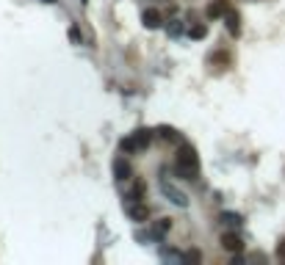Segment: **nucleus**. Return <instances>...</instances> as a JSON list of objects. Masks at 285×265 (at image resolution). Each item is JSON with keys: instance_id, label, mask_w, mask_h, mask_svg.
Instances as JSON below:
<instances>
[{"instance_id": "f257e3e1", "label": "nucleus", "mask_w": 285, "mask_h": 265, "mask_svg": "<svg viewBox=\"0 0 285 265\" xmlns=\"http://www.w3.org/2000/svg\"><path fill=\"white\" fill-rule=\"evenodd\" d=\"M174 174L180 180H197V174H200V155L191 144H183L174 155Z\"/></svg>"}, {"instance_id": "f03ea898", "label": "nucleus", "mask_w": 285, "mask_h": 265, "mask_svg": "<svg viewBox=\"0 0 285 265\" xmlns=\"http://www.w3.org/2000/svg\"><path fill=\"white\" fill-rule=\"evenodd\" d=\"M152 144V130H136L133 136H128V138H122L119 141V149L122 152H141V149H147Z\"/></svg>"}, {"instance_id": "7ed1b4c3", "label": "nucleus", "mask_w": 285, "mask_h": 265, "mask_svg": "<svg viewBox=\"0 0 285 265\" xmlns=\"http://www.w3.org/2000/svg\"><path fill=\"white\" fill-rule=\"evenodd\" d=\"M128 215L136 221V224H144V221L150 218V207H147L141 199H136V204H128Z\"/></svg>"}, {"instance_id": "20e7f679", "label": "nucleus", "mask_w": 285, "mask_h": 265, "mask_svg": "<svg viewBox=\"0 0 285 265\" xmlns=\"http://www.w3.org/2000/svg\"><path fill=\"white\" fill-rule=\"evenodd\" d=\"M114 177H117L119 182H128L130 177H133V166L125 158H114Z\"/></svg>"}, {"instance_id": "39448f33", "label": "nucleus", "mask_w": 285, "mask_h": 265, "mask_svg": "<svg viewBox=\"0 0 285 265\" xmlns=\"http://www.w3.org/2000/svg\"><path fill=\"white\" fill-rule=\"evenodd\" d=\"M222 248L224 251H233V254H238V251H244V240H241L238 235H235V232H224L222 235Z\"/></svg>"}, {"instance_id": "423d86ee", "label": "nucleus", "mask_w": 285, "mask_h": 265, "mask_svg": "<svg viewBox=\"0 0 285 265\" xmlns=\"http://www.w3.org/2000/svg\"><path fill=\"white\" fill-rule=\"evenodd\" d=\"M141 22H144L147 31H158V28L163 25V14L158 9H147L144 14H141Z\"/></svg>"}, {"instance_id": "0eeeda50", "label": "nucleus", "mask_w": 285, "mask_h": 265, "mask_svg": "<svg viewBox=\"0 0 285 265\" xmlns=\"http://www.w3.org/2000/svg\"><path fill=\"white\" fill-rule=\"evenodd\" d=\"M163 193H166L169 196V202L172 204H177V207H185V204H188V196H185V193H180V191H174L172 185H169V182H163V188H161Z\"/></svg>"}, {"instance_id": "6e6552de", "label": "nucleus", "mask_w": 285, "mask_h": 265, "mask_svg": "<svg viewBox=\"0 0 285 265\" xmlns=\"http://www.w3.org/2000/svg\"><path fill=\"white\" fill-rule=\"evenodd\" d=\"M224 22H227V31L233 33V36H241V17H238V11L230 9L227 14H224Z\"/></svg>"}, {"instance_id": "1a4fd4ad", "label": "nucleus", "mask_w": 285, "mask_h": 265, "mask_svg": "<svg viewBox=\"0 0 285 265\" xmlns=\"http://www.w3.org/2000/svg\"><path fill=\"white\" fill-rule=\"evenodd\" d=\"M230 11V3L227 0H213L211 6H208V17H211V20H216V17H224Z\"/></svg>"}, {"instance_id": "9d476101", "label": "nucleus", "mask_w": 285, "mask_h": 265, "mask_svg": "<svg viewBox=\"0 0 285 265\" xmlns=\"http://www.w3.org/2000/svg\"><path fill=\"white\" fill-rule=\"evenodd\" d=\"M144 191H147L144 180H136L133 188H130V199H141V196H144Z\"/></svg>"}, {"instance_id": "9b49d317", "label": "nucleus", "mask_w": 285, "mask_h": 265, "mask_svg": "<svg viewBox=\"0 0 285 265\" xmlns=\"http://www.w3.org/2000/svg\"><path fill=\"white\" fill-rule=\"evenodd\" d=\"M205 36H208V28L205 25H194V28H191V39L200 42V39H205Z\"/></svg>"}, {"instance_id": "f8f14e48", "label": "nucleus", "mask_w": 285, "mask_h": 265, "mask_svg": "<svg viewBox=\"0 0 285 265\" xmlns=\"http://www.w3.org/2000/svg\"><path fill=\"white\" fill-rule=\"evenodd\" d=\"M155 132H161V138H166V141H174V130H172V127H161V130H155Z\"/></svg>"}, {"instance_id": "ddd939ff", "label": "nucleus", "mask_w": 285, "mask_h": 265, "mask_svg": "<svg viewBox=\"0 0 285 265\" xmlns=\"http://www.w3.org/2000/svg\"><path fill=\"white\" fill-rule=\"evenodd\" d=\"M169 226H172V224H169V218H161V224L155 226V232H161V235H163V232H166Z\"/></svg>"}, {"instance_id": "4468645a", "label": "nucleus", "mask_w": 285, "mask_h": 265, "mask_svg": "<svg viewBox=\"0 0 285 265\" xmlns=\"http://www.w3.org/2000/svg\"><path fill=\"white\" fill-rule=\"evenodd\" d=\"M277 257H279V259H285V237L277 243Z\"/></svg>"}, {"instance_id": "2eb2a0df", "label": "nucleus", "mask_w": 285, "mask_h": 265, "mask_svg": "<svg viewBox=\"0 0 285 265\" xmlns=\"http://www.w3.org/2000/svg\"><path fill=\"white\" fill-rule=\"evenodd\" d=\"M185 259H191V262H197V259H200V251H188V254H185Z\"/></svg>"}, {"instance_id": "dca6fc26", "label": "nucleus", "mask_w": 285, "mask_h": 265, "mask_svg": "<svg viewBox=\"0 0 285 265\" xmlns=\"http://www.w3.org/2000/svg\"><path fill=\"white\" fill-rule=\"evenodd\" d=\"M180 31H183V25H172V28H169V33H172V36H177Z\"/></svg>"}, {"instance_id": "f3484780", "label": "nucleus", "mask_w": 285, "mask_h": 265, "mask_svg": "<svg viewBox=\"0 0 285 265\" xmlns=\"http://www.w3.org/2000/svg\"><path fill=\"white\" fill-rule=\"evenodd\" d=\"M47 3H56V0H47Z\"/></svg>"}]
</instances>
